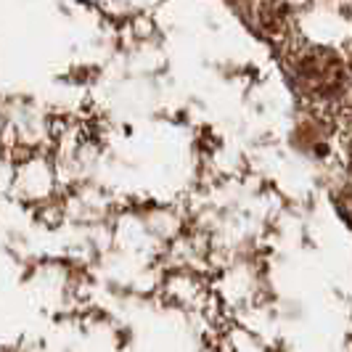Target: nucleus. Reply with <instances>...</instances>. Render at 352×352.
I'll list each match as a JSON object with an SVG mask.
<instances>
[{"instance_id":"nucleus-1","label":"nucleus","mask_w":352,"mask_h":352,"mask_svg":"<svg viewBox=\"0 0 352 352\" xmlns=\"http://www.w3.org/2000/svg\"><path fill=\"white\" fill-rule=\"evenodd\" d=\"M300 77L302 82L316 93H334L342 82V64L336 61L334 53L316 51L307 58H302Z\"/></svg>"}]
</instances>
